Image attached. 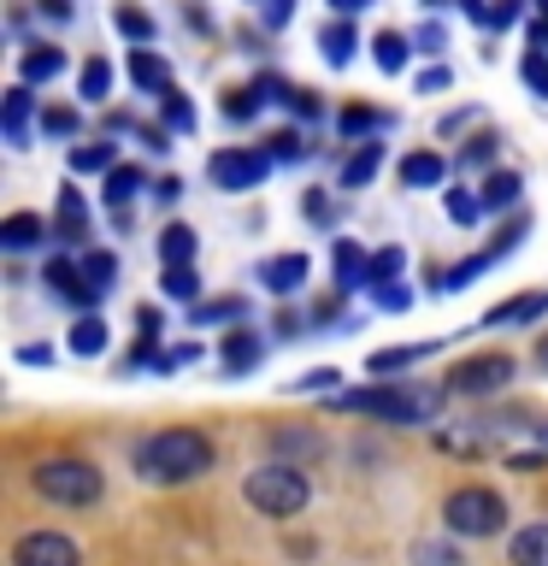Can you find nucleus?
<instances>
[{
	"instance_id": "obj_29",
	"label": "nucleus",
	"mask_w": 548,
	"mask_h": 566,
	"mask_svg": "<svg viewBox=\"0 0 548 566\" xmlns=\"http://www.w3.org/2000/svg\"><path fill=\"white\" fill-rule=\"evenodd\" d=\"M159 290H166L171 301H194V295H201V272H194V265H166Z\"/></svg>"
},
{
	"instance_id": "obj_13",
	"label": "nucleus",
	"mask_w": 548,
	"mask_h": 566,
	"mask_svg": "<svg viewBox=\"0 0 548 566\" xmlns=\"http://www.w3.org/2000/svg\"><path fill=\"white\" fill-rule=\"evenodd\" d=\"M260 354H265V343L254 331H224V343H219V360H224V371L230 378H242V371H254L260 366Z\"/></svg>"
},
{
	"instance_id": "obj_2",
	"label": "nucleus",
	"mask_w": 548,
	"mask_h": 566,
	"mask_svg": "<svg viewBox=\"0 0 548 566\" xmlns=\"http://www.w3.org/2000/svg\"><path fill=\"white\" fill-rule=\"evenodd\" d=\"M336 407H354V413H378L383 424H424L436 419L442 396L419 384H383V389H354V396H336Z\"/></svg>"
},
{
	"instance_id": "obj_15",
	"label": "nucleus",
	"mask_w": 548,
	"mask_h": 566,
	"mask_svg": "<svg viewBox=\"0 0 548 566\" xmlns=\"http://www.w3.org/2000/svg\"><path fill=\"white\" fill-rule=\"evenodd\" d=\"M42 237H53V224H42L35 212H12V219L0 224V248H7V254H24V248H35Z\"/></svg>"
},
{
	"instance_id": "obj_44",
	"label": "nucleus",
	"mask_w": 548,
	"mask_h": 566,
	"mask_svg": "<svg viewBox=\"0 0 548 566\" xmlns=\"http://www.w3.org/2000/svg\"><path fill=\"white\" fill-rule=\"evenodd\" d=\"M401 272V248H383V254H371V283H396Z\"/></svg>"
},
{
	"instance_id": "obj_26",
	"label": "nucleus",
	"mask_w": 548,
	"mask_h": 566,
	"mask_svg": "<svg viewBox=\"0 0 548 566\" xmlns=\"http://www.w3.org/2000/svg\"><path fill=\"white\" fill-rule=\"evenodd\" d=\"M118 166V148L113 142H83V148H71V171L88 177V171H113Z\"/></svg>"
},
{
	"instance_id": "obj_60",
	"label": "nucleus",
	"mask_w": 548,
	"mask_h": 566,
	"mask_svg": "<svg viewBox=\"0 0 548 566\" xmlns=\"http://www.w3.org/2000/svg\"><path fill=\"white\" fill-rule=\"evenodd\" d=\"M330 7H336V12L348 18V12H360V7H371V0H330Z\"/></svg>"
},
{
	"instance_id": "obj_63",
	"label": "nucleus",
	"mask_w": 548,
	"mask_h": 566,
	"mask_svg": "<svg viewBox=\"0 0 548 566\" xmlns=\"http://www.w3.org/2000/svg\"><path fill=\"white\" fill-rule=\"evenodd\" d=\"M424 7H442V0H424Z\"/></svg>"
},
{
	"instance_id": "obj_47",
	"label": "nucleus",
	"mask_w": 548,
	"mask_h": 566,
	"mask_svg": "<svg viewBox=\"0 0 548 566\" xmlns=\"http://www.w3.org/2000/svg\"><path fill=\"white\" fill-rule=\"evenodd\" d=\"M525 12V0H495V7H489V18H484V24L489 30H507L513 24V18H519Z\"/></svg>"
},
{
	"instance_id": "obj_59",
	"label": "nucleus",
	"mask_w": 548,
	"mask_h": 566,
	"mask_svg": "<svg viewBox=\"0 0 548 566\" xmlns=\"http://www.w3.org/2000/svg\"><path fill=\"white\" fill-rule=\"evenodd\" d=\"M460 12H466V18H489V7H484V0H460Z\"/></svg>"
},
{
	"instance_id": "obj_9",
	"label": "nucleus",
	"mask_w": 548,
	"mask_h": 566,
	"mask_svg": "<svg viewBox=\"0 0 548 566\" xmlns=\"http://www.w3.org/2000/svg\"><path fill=\"white\" fill-rule=\"evenodd\" d=\"M130 83L141 88V95H154V101L177 95V77H171V65L159 60L154 48H130Z\"/></svg>"
},
{
	"instance_id": "obj_52",
	"label": "nucleus",
	"mask_w": 548,
	"mask_h": 566,
	"mask_svg": "<svg viewBox=\"0 0 548 566\" xmlns=\"http://www.w3.org/2000/svg\"><path fill=\"white\" fill-rule=\"evenodd\" d=\"M289 106L301 118H318V101H313V88H289Z\"/></svg>"
},
{
	"instance_id": "obj_19",
	"label": "nucleus",
	"mask_w": 548,
	"mask_h": 566,
	"mask_svg": "<svg viewBox=\"0 0 548 566\" xmlns=\"http://www.w3.org/2000/svg\"><path fill=\"white\" fill-rule=\"evenodd\" d=\"M507 560L513 566H548V525H525L519 537L507 543Z\"/></svg>"
},
{
	"instance_id": "obj_58",
	"label": "nucleus",
	"mask_w": 548,
	"mask_h": 566,
	"mask_svg": "<svg viewBox=\"0 0 548 566\" xmlns=\"http://www.w3.org/2000/svg\"><path fill=\"white\" fill-rule=\"evenodd\" d=\"M530 42H537V53H548V18H537V24H530Z\"/></svg>"
},
{
	"instance_id": "obj_14",
	"label": "nucleus",
	"mask_w": 548,
	"mask_h": 566,
	"mask_svg": "<svg viewBox=\"0 0 548 566\" xmlns=\"http://www.w3.org/2000/svg\"><path fill=\"white\" fill-rule=\"evenodd\" d=\"M30 106H35L30 83H12L7 101H0V124H7V142H12V148H24V136H30Z\"/></svg>"
},
{
	"instance_id": "obj_61",
	"label": "nucleus",
	"mask_w": 548,
	"mask_h": 566,
	"mask_svg": "<svg viewBox=\"0 0 548 566\" xmlns=\"http://www.w3.org/2000/svg\"><path fill=\"white\" fill-rule=\"evenodd\" d=\"M537 360H542V366H548V336H542V343H537Z\"/></svg>"
},
{
	"instance_id": "obj_23",
	"label": "nucleus",
	"mask_w": 548,
	"mask_h": 566,
	"mask_svg": "<svg viewBox=\"0 0 548 566\" xmlns=\"http://www.w3.org/2000/svg\"><path fill=\"white\" fill-rule=\"evenodd\" d=\"M113 24H118V35H124L130 48H148V42H154V18L141 12V7H130V0H118Z\"/></svg>"
},
{
	"instance_id": "obj_53",
	"label": "nucleus",
	"mask_w": 548,
	"mask_h": 566,
	"mask_svg": "<svg viewBox=\"0 0 548 566\" xmlns=\"http://www.w3.org/2000/svg\"><path fill=\"white\" fill-rule=\"evenodd\" d=\"M18 360H24V366H48L53 348H48V343H30V348H18Z\"/></svg>"
},
{
	"instance_id": "obj_54",
	"label": "nucleus",
	"mask_w": 548,
	"mask_h": 566,
	"mask_svg": "<svg viewBox=\"0 0 548 566\" xmlns=\"http://www.w3.org/2000/svg\"><path fill=\"white\" fill-rule=\"evenodd\" d=\"M307 219H313V224L330 219V207H325V195H318V189H307Z\"/></svg>"
},
{
	"instance_id": "obj_33",
	"label": "nucleus",
	"mask_w": 548,
	"mask_h": 566,
	"mask_svg": "<svg viewBox=\"0 0 548 566\" xmlns=\"http://www.w3.org/2000/svg\"><path fill=\"white\" fill-rule=\"evenodd\" d=\"M413 360H424V348H383V354H371V360H366V371H371V378H389V371H401Z\"/></svg>"
},
{
	"instance_id": "obj_43",
	"label": "nucleus",
	"mask_w": 548,
	"mask_h": 566,
	"mask_svg": "<svg viewBox=\"0 0 548 566\" xmlns=\"http://www.w3.org/2000/svg\"><path fill=\"white\" fill-rule=\"evenodd\" d=\"M194 360H201V343H177V348L159 354V366H154V371H177V366H194Z\"/></svg>"
},
{
	"instance_id": "obj_28",
	"label": "nucleus",
	"mask_w": 548,
	"mask_h": 566,
	"mask_svg": "<svg viewBox=\"0 0 548 566\" xmlns=\"http://www.w3.org/2000/svg\"><path fill=\"white\" fill-rule=\"evenodd\" d=\"M101 348H106V318L101 313L77 318V325H71V354H101Z\"/></svg>"
},
{
	"instance_id": "obj_7",
	"label": "nucleus",
	"mask_w": 548,
	"mask_h": 566,
	"mask_svg": "<svg viewBox=\"0 0 548 566\" xmlns=\"http://www.w3.org/2000/svg\"><path fill=\"white\" fill-rule=\"evenodd\" d=\"M265 171H272V154L265 148H219L207 159V177L219 189H260Z\"/></svg>"
},
{
	"instance_id": "obj_1",
	"label": "nucleus",
	"mask_w": 548,
	"mask_h": 566,
	"mask_svg": "<svg viewBox=\"0 0 548 566\" xmlns=\"http://www.w3.org/2000/svg\"><path fill=\"white\" fill-rule=\"evenodd\" d=\"M136 472L148 484H189V478L212 472V442L194 424H166L136 449Z\"/></svg>"
},
{
	"instance_id": "obj_10",
	"label": "nucleus",
	"mask_w": 548,
	"mask_h": 566,
	"mask_svg": "<svg viewBox=\"0 0 548 566\" xmlns=\"http://www.w3.org/2000/svg\"><path fill=\"white\" fill-rule=\"evenodd\" d=\"M42 283H53V295H65L71 307H88V301H101L95 290H88V277H83V260H48V272H42Z\"/></svg>"
},
{
	"instance_id": "obj_62",
	"label": "nucleus",
	"mask_w": 548,
	"mask_h": 566,
	"mask_svg": "<svg viewBox=\"0 0 548 566\" xmlns=\"http://www.w3.org/2000/svg\"><path fill=\"white\" fill-rule=\"evenodd\" d=\"M537 7H542V18H548V0H537Z\"/></svg>"
},
{
	"instance_id": "obj_24",
	"label": "nucleus",
	"mask_w": 548,
	"mask_h": 566,
	"mask_svg": "<svg viewBox=\"0 0 548 566\" xmlns=\"http://www.w3.org/2000/svg\"><path fill=\"white\" fill-rule=\"evenodd\" d=\"M336 283H342V290H360V283H371V260H366L354 242H336Z\"/></svg>"
},
{
	"instance_id": "obj_39",
	"label": "nucleus",
	"mask_w": 548,
	"mask_h": 566,
	"mask_svg": "<svg viewBox=\"0 0 548 566\" xmlns=\"http://www.w3.org/2000/svg\"><path fill=\"white\" fill-rule=\"evenodd\" d=\"M519 77H525V83L548 101V60H542V53H525V60H519Z\"/></svg>"
},
{
	"instance_id": "obj_20",
	"label": "nucleus",
	"mask_w": 548,
	"mask_h": 566,
	"mask_svg": "<svg viewBox=\"0 0 548 566\" xmlns=\"http://www.w3.org/2000/svg\"><path fill=\"white\" fill-rule=\"evenodd\" d=\"M194 248H201V237H194L189 224H166V230H159V260H166V265H194Z\"/></svg>"
},
{
	"instance_id": "obj_46",
	"label": "nucleus",
	"mask_w": 548,
	"mask_h": 566,
	"mask_svg": "<svg viewBox=\"0 0 548 566\" xmlns=\"http://www.w3.org/2000/svg\"><path fill=\"white\" fill-rule=\"evenodd\" d=\"M495 148H502V136H472V142H466V154H460V159H466V166H489V159H495Z\"/></svg>"
},
{
	"instance_id": "obj_32",
	"label": "nucleus",
	"mask_w": 548,
	"mask_h": 566,
	"mask_svg": "<svg viewBox=\"0 0 548 566\" xmlns=\"http://www.w3.org/2000/svg\"><path fill=\"white\" fill-rule=\"evenodd\" d=\"M77 88H83V101H106V88H113V65H106L101 53H95V60L83 65V77H77Z\"/></svg>"
},
{
	"instance_id": "obj_35",
	"label": "nucleus",
	"mask_w": 548,
	"mask_h": 566,
	"mask_svg": "<svg viewBox=\"0 0 548 566\" xmlns=\"http://www.w3.org/2000/svg\"><path fill=\"white\" fill-rule=\"evenodd\" d=\"M83 277H88V290L106 295L113 290V277H118V260L113 254H83Z\"/></svg>"
},
{
	"instance_id": "obj_36",
	"label": "nucleus",
	"mask_w": 548,
	"mask_h": 566,
	"mask_svg": "<svg viewBox=\"0 0 548 566\" xmlns=\"http://www.w3.org/2000/svg\"><path fill=\"white\" fill-rule=\"evenodd\" d=\"M242 313H247L242 295H230V301H201V307H194V325H219V318H242Z\"/></svg>"
},
{
	"instance_id": "obj_3",
	"label": "nucleus",
	"mask_w": 548,
	"mask_h": 566,
	"mask_svg": "<svg viewBox=\"0 0 548 566\" xmlns=\"http://www.w3.org/2000/svg\"><path fill=\"white\" fill-rule=\"evenodd\" d=\"M247 507H260L265 520H295L301 507H307V472L301 467H283V460H272V467H260V472H247Z\"/></svg>"
},
{
	"instance_id": "obj_34",
	"label": "nucleus",
	"mask_w": 548,
	"mask_h": 566,
	"mask_svg": "<svg viewBox=\"0 0 548 566\" xmlns=\"http://www.w3.org/2000/svg\"><path fill=\"white\" fill-rule=\"evenodd\" d=\"M260 106H265L260 88H230V95H224V118H230V124H247Z\"/></svg>"
},
{
	"instance_id": "obj_4",
	"label": "nucleus",
	"mask_w": 548,
	"mask_h": 566,
	"mask_svg": "<svg viewBox=\"0 0 548 566\" xmlns=\"http://www.w3.org/2000/svg\"><path fill=\"white\" fill-rule=\"evenodd\" d=\"M35 495H48L53 507H95L106 495V478L88 460H42L35 467Z\"/></svg>"
},
{
	"instance_id": "obj_42",
	"label": "nucleus",
	"mask_w": 548,
	"mask_h": 566,
	"mask_svg": "<svg viewBox=\"0 0 548 566\" xmlns=\"http://www.w3.org/2000/svg\"><path fill=\"white\" fill-rule=\"evenodd\" d=\"M42 130H48V136H77V113H71V106H48V113H42Z\"/></svg>"
},
{
	"instance_id": "obj_11",
	"label": "nucleus",
	"mask_w": 548,
	"mask_h": 566,
	"mask_svg": "<svg viewBox=\"0 0 548 566\" xmlns=\"http://www.w3.org/2000/svg\"><path fill=\"white\" fill-rule=\"evenodd\" d=\"M307 272H313L307 254H272V260L260 265V283H265L272 295H295L301 283H307Z\"/></svg>"
},
{
	"instance_id": "obj_22",
	"label": "nucleus",
	"mask_w": 548,
	"mask_h": 566,
	"mask_svg": "<svg viewBox=\"0 0 548 566\" xmlns=\"http://www.w3.org/2000/svg\"><path fill=\"white\" fill-rule=\"evenodd\" d=\"M136 189H148V184H141V166H113V171H106V184H101V201L124 207V201H136Z\"/></svg>"
},
{
	"instance_id": "obj_50",
	"label": "nucleus",
	"mask_w": 548,
	"mask_h": 566,
	"mask_svg": "<svg viewBox=\"0 0 548 566\" xmlns=\"http://www.w3.org/2000/svg\"><path fill=\"white\" fill-rule=\"evenodd\" d=\"M136 136H141V142H148V148H154V154H166V148H171V142H166V136H171V130H166V124H136Z\"/></svg>"
},
{
	"instance_id": "obj_49",
	"label": "nucleus",
	"mask_w": 548,
	"mask_h": 566,
	"mask_svg": "<svg viewBox=\"0 0 548 566\" xmlns=\"http://www.w3.org/2000/svg\"><path fill=\"white\" fill-rule=\"evenodd\" d=\"M336 378H342L336 366H318V371H307V378H301L295 389H336Z\"/></svg>"
},
{
	"instance_id": "obj_5",
	"label": "nucleus",
	"mask_w": 548,
	"mask_h": 566,
	"mask_svg": "<svg viewBox=\"0 0 548 566\" xmlns=\"http://www.w3.org/2000/svg\"><path fill=\"white\" fill-rule=\"evenodd\" d=\"M442 520H449L454 537H495L502 520H507V502L484 484H466V490H454L449 502H442Z\"/></svg>"
},
{
	"instance_id": "obj_51",
	"label": "nucleus",
	"mask_w": 548,
	"mask_h": 566,
	"mask_svg": "<svg viewBox=\"0 0 548 566\" xmlns=\"http://www.w3.org/2000/svg\"><path fill=\"white\" fill-rule=\"evenodd\" d=\"M289 12H295V0H265V24H272V30L289 24Z\"/></svg>"
},
{
	"instance_id": "obj_37",
	"label": "nucleus",
	"mask_w": 548,
	"mask_h": 566,
	"mask_svg": "<svg viewBox=\"0 0 548 566\" xmlns=\"http://www.w3.org/2000/svg\"><path fill=\"white\" fill-rule=\"evenodd\" d=\"M159 113H166V130H194V101L166 95V101H159Z\"/></svg>"
},
{
	"instance_id": "obj_30",
	"label": "nucleus",
	"mask_w": 548,
	"mask_h": 566,
	"mask_svg": "<svg viewBox=\"0 0 548 566\" xmlns=\"http://www.w3.org/2000/svg\"><path fill=\"white\" fill-rule=\"evenodd\" d=\"M442 207H449V219L466 224V230L484 219V195H466V189H449V195H442Z\"/></svg>"
},
{
	"instance_id": "obj_45",
	"label": "nucleus",
	"mask_w": 548,
	"mask_h": 566,
	"mask_svg": "<svg viewBox=\"0 0 548 566\" xmlns=\"http://www.w3.org/2000/svg\"><path fill=\"white\" fill-rule=\"evenodd\" d=\"M371 301H378L383 313H401V307H407V301H413V295H407L401 283H371Z\"/></svg>"
},
{
	"instance_id": "obj_38",
	"label": "nucleus",
	"mask_w": 548,
	"mask_h": 566,
	"mask_svg": "<svg viewBox=\"0 0 548 566\" xmlns=\"http://www.w3.org/2000/svg\"><path fill=\"white\" fill-rule=\"evenodd\" d=\"M336 130H342V136H366V130H378V113H371V106H348V113L336 118Z\"/></svg>"
},
{
	"instance_id": "obj_55",
	"label": "nucleus",
	"mask_w": 548,
	"mask_h": 566,
	"mask_svg": "<svg viewBox=\"0 0 548 566\" xmlns=\"http://www.w3.org/2000/svg\"><path fill=\"white\" fill-rule=\"evenodd\" d=\"M419 48H424V53H442V30L424 24V30H419Z\"/></svg>"
},
{
	"instance_id": "obj_27",
	"label": "nucleus",
	"mask_w": 548,
	"mask_h": 566,
	"mask_svg": "<svg viewBox=\"0 0 548 566\" xmlns=\"http://www.w3.org/2000/svg\"><path fill=\"white\" fill-rule=\"evenodd\" d=\"M519 189H525L519 171H489L484 177V207H513V201H519Z\"/></svg>"
},
{
	"instance_id": "obj_18",
	"label": "nucleus",
	"mask_w": 548,
	"mask_h": 566,
	"mask_svg": "<svg viewBox=\"0 0 548 566\" xmlns=\"http://www.w3.org/2000/svg\"><path fill=\"white\" fill-rule=\"evenodd\" d=\"M378 171H383V142H360V148H354V159H348L336 177H342V189H366Z\"/></svg>"
},
{
	"instance_id": "obj_56",
	"label": "nucleus",
	"mask_w": 548,
	"mask_h": 566,
	"mask_svg": "<svg viewBox=\"0 0 548 566\" xmlns=\"http://www.w3.org/2000/svg\"><path fill=\"white\" fill-rule=\"evenodd\" d=\"M154 195H159V201H177V195H183V184H177V177H159Z\"/></svg>"
},
{
	"instance_id": "obj_48",
	"label": "nucleus",
	"mask_w": 548,
	"mask_h": 566,
	"mask_svg": "<svg viewBox=\"0 0 548 566\" xmlns=\"http://www.w3.org/2000/svg\"><path fill=\"white\" fill-rule=\"evenodd\" d=\"M272 449H277V454H318V442H313V437H283V431H277Z\"/></svg>"
},
{
	"instance_id": "obj_6",
	"label": "nucleus",
	"mask_w": 548,
	"mask_h": 566,
	"mask_svg": "<svg viewBox=\"0 0 548 566\" xmlns=\"http://www.w3.org/2000/svg\"><path fill=\"white\" fill-rule=\"evenodd\" d=\"M513 354H472V360H460L454 371H449V389L454 396H495V389H507V378H513Z\"/></svg>"
},
{
	"instance_id": "obj_21",
	"label": "nucleus",
	"mask_w": 548,
	"mask_h": 566,
	"mask_svg": "<svg viewBox=\"0 0 548 566\" xmlns=\"http://www.w3.org/2000/svg\"><path fill=\"white\" fill-rule=\"evenodd\" d=\"M354 48H360V35H354L348 18H336V24H325V35H318V53H325L330 65H348Z\"/></svg>"
},
{
	"instance_id": "obj_16",
	"label": "nucleus",
	"mask_w": 548,
	"mask_h": 566,
	"mask_svg": "<svg viewBox=\"0 0 548 566\" xmlns=\"http://www.w3.org/2000/svg\"><path fill=\"white\" fill-rule=\"evenodd\" d=\"M65 71V48H53V42H42V48H30L24 60H18V77H24L30 88L35 83H53Z\"/></svg>"
},
{
	"instance_id": "obj_31",
	"label": "nucleus",
	"mask_w": 548,
	"mask_h": 566,
	"mask_svg": "<svg viewBox=\"0 0 548 566\" xmlns=\"http://www.w3.org/2000/svg\"><path fill=\"white\" fill-rule=\"evenodd\" d=\"M371 60H378V71H401V65H407V35L383 30L378 42H371Z\"/></svg>"
},
{
	"instance_id": "obj_17",
	"label": "nucleus",
	"mask_w": 548,
	"mask_h": 566,
	"mask_svg": "<svg viewBox=\"0 0 548 566\" xmlns=\"http://www.w3.org/2000/svg\"><path fill=\"white\" fill-rule=\"evenodd\" d=\"M88 237V219H83V195L77 189H60V219H53V242L77 248Z\"/></svg>"
},
{
	"instance_id": "obj_12",
	"label": "nucleus",
	"mask_w": 548,
	"mask_h": 566,
	"mask_svg": "<svg viewBox=\"0 0 548 566\" xmlns=\"http://www.w3.org/2000/svg\"><path fill=\"white\" fill-rule=\"evenodd\" d=\"M442 177H449V159L436 148H413L401 159V184L407 189H442Z\"/></svg>"
},
{
	"instance_id": "obj_25",
	"label": "nucleus",
	"mask_w": 548,
	"mask_h": 566,
	"mask_svg": "<svg viewBox=\"0 0 548 566\" xmlns=\"http://www.w3.org/2000/svg\"><path fill=\"white\" fill-rule=\"evenodd\" d=\"M548 313V295H519V301H502L484 325H530V318H542Z\"/></svg>"
},
{
	"instance_id": "obj_41",
	"label": "nucleus",
	"mask_w": 548,
	"mask_h": 566,
	"mask_svg": "<svg viewBox=\"0 0 548 566\" xmlns=\"http://www.w3.org/2000/svg\"><path fill=\"white\" fill-rule=\"evenodd\" d=\"M413 566H460V555L449 543H419L413 548Z\"/></svg>"
},
{
	"instance_id": "obj_8",
	"label": "nucleus",
	"mask_w": 548,
	"mask_h": 566,
	"mask_svg": "<svg viewBox=\"0 0 548 566\" xmlns=\"http://www.w3.org/2000/svg\"><path fill=\"white\" fill-rule=\"evenodd\" d=\"M12 566H83V555L65 531H24L12 543Z\"/></svg>"
},
{
	"instance_id": "obj_40",
	"label": "nucleus",
	"mask_w": 548,
	"mask_h": 566,
	"mask_svg": "<svg viewBox=\"0 0 548 566\" xmlns=\"http://www.w3.org/2000/svg\"><path fill=\"white\" fill-rule=\"evenodd\" d=\"M265 154L272 159H301L307 148H301V130H277V136H265Z\"/></svg>"
},
{
	"instance_id": "obj_57",
	"label": "nucleus",
	"mask_w": 548,
	"mask_h": 566,
	"mask_svg": "<svg viewBox=\"0 0 548 566\" xmlns=\"http://www.w3.org/2000/svg\"><path fill=\"white\" fill-rule=\"evenodd\" d=\"M42 18H60V24H65V18H71V0H42Z\"/></svg>"
}]
</instances>
